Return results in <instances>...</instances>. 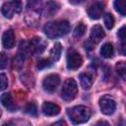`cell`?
Segmentation results:
<instances>
[{
    "instance_id": "cell-27",
    "label": "cell",
    "mask_w": 126,
    "mask_h": 126,
    "mask_svg": "<svg viewBox=\"0 0 126 126\" xmlns=\"http://www.w3.org/2000/svg\"><path fill=\"white\" fill-rule=\"evenodd\" d=\"M58 124H62V125H66V123L64 121H59V122H56L54 123V125H58Z\"/></svg>"
},
{
    "instance_id": "cell-11",
    "label": "cell",
    "mask_w": 126,
    "mask_h": 126,
    "mask_svg": "<svg viewBox=\"0 0 126 126\" xmlns=\"http://www.w3.org/2000/svg\"><path fill=\"white\" fill-rule=\"evenodd\" d=\"M2 44L5 48L11 49L15 45V35L12 30L6 31L2 35Z\"/></svg>"
},
{
    "instance_id": "cell-7",
    "label": "cell",
    "mask_w": 126,
    "mask_h": 126,
    "mask_svg": "<svg viewBox=\"0 0 126 126\" xmlns=\"http://www.w3.org/2000/svg\"><path fill=\"white\" fill-rule=\"evenodd\" d=\"M20 11V4L18 2H6L3 4L2 8H1V12L3 14V16L7 19H11L13 18V16L15 15L16 12Z\"/></svg>"
},
{
    "instance_id": "cell-10",
    "label": "cell",
    "mask_w": 126,
    "mask_h": 126,
    "mask_svg": "<svg viewBox=\"0 0 126 126\" xmlns=\"http://www.w3.org/2000/svg\"><path fill=\"white\" fill-rule=\"evenodd\" d=\"M103 12V4L100 2H96L94 4H93L89 10H88V15L90 16L91 19L93 20H97L100 18V16L102 15Z\"/></svg>"
},
{
    "instance_id": "cell-6",
    "label": "cell",
    "mask_w": 126,
    "mask_h": 126,
    "mask_svg": "<svg viewBox=\"0 0 126 126\" xmlns=\"http://www.w3.org/2000/svg\"><path fill=\"white\" fill-rule=\"evenodd\" d=\"M59 83H60L59 76L57 74H50V75L46 76L45 79L43 80L42 87H43L44 91H46L48 93H52L56 90Z\"/></svg>"
},
{
    "instance_id": "cell-20",
    "label": "cell",
    "mask_w": 126,
    "mask_h": 126,
    "mask_svg": "<svg viewBox=\"0 0 126 126\" xmlns=\"http://www.w3.org/2000/svg\"><path fill=\"white\" fill-rule=\"evenodd\" d=\"M25 111H26L28 114H30V115L35 116V115L37 114V107H36L35 103H33V102H30V103H28V104L26 105V107H25Z\"/></svg>"
},
{
    "instance_id": "cell-16",
    "label": "cell",
    "mask_w": 126,
    "mask_h": 126,
    "mask_svg": "<svg viewBox=\"0 0 126 126\" xmlns=\"http://www.w3.org/2000/svg\"><path fill=\"white\" fill-rule=\"evenodd\" d=\"M61 51H62V47H61V44L59 42H56L51 51H50V57L53 61H57L59 58H60V55H61Z\"/></svg>"
},
{
    "instance_id": "cell-15",
    "label": "cell",
    "mask_w": 126,
    "mask_h": 126,
    "mask_svg": "<svg viewBox=\"0 0 126 126\" xmlns=\"http://www.w3.org/2000/svg\"><path fill=\"white\" fill-rule=\"evenodd\" d=\"M113 53H114V49H113V46L111 43L107 42V43H104L101 48H100V54L102 57L104 58H111L113 56Z\"/></svg>"
},
{
    "instance_id": "cell-23",
    "label": "cell",
    "mask_w": 126,
    "mask_h": 126,
    "mask_svg": "<svg viewBox=\"0 0 126 126\" xmlns=\"http://www.w3.org/2000/svg\"><path fill=\"white\" fill-rule=\"evenodd\" d=\"M8 64V57L4 52H0V69H4Z\"/></svg>"
},
{
    "instance_id": "cell-13",
    "label": "cell",
    "mask_w": 126,
    "mask_h": 126,
    "mask_svg": "<svg viewBox=\"0 0 126 126\" xmlns=\"http://www.w3.org/2000/svg\"><path fill=\"white\" fill-rule=\"evenodd\" d=\"M58 10H59V5L56 2L49 1L45 5V8L43 10V15L45 17H52L54 14L57 13Z\"/></svg>"
},
{
    "instance_id": "cell-2",
    "label": "cell",
    "mask_w": 126,
    "mask_h": 126,
    "mask_svg": "<svg viewBox=\"0 0 126 126\" xmlns=\"http://www.w3.org/2000/svg\"><path fill=\"white\" fill-rule=\"evenodd\" d=\"M67 114L74 124H82L87 122L91 117V110L87 106L77 105L67 109Z\"/></svg>"
},
{
    "instance_id": "cell-3",
    "label": "cell",
    "mask_w": 126,
    "mask_h": 126,
    "mask_svg": "<svg viewBox=\"0 0 126 126\" xmlns=\"http://www.w3.org/2000/svg\"><path fill=\"white\" fill-rule=\"evenodd\" d=\"M78 94V86L74 79H67L61 90V96L64 100H73Z\"/></svg>"
},
{
    "instance_id": "cell-24",
    "label": "cell",
    "mask_w": 126,
    "mask_h": 126,
    "mask_svg": "<svg viewBox=\"0 0 126 126\" xmlns=\"http://www.w3.org/2000/svg\"><path fill=\"white\" fill-rule=\"evenodd\" d=\"M51 61L49 59H41L38 61V64H37V68L38 69H43V68H46V67H49L51 66Z\"/></svg>"
},
{
    "instance_id": "cell-5",
    "label": "cell",
    "mask_w": 126,
    "mask_h": 126,
    "mask_svg": "<svg viewBox=\"0 0 126 126\" xmlns=\"http://www.w3.org/2000/svg\"><path fill=\"white\" fill-rule=\"evenodd\" d=\"M83 64V58L79 52L69 50L67 53V68L69 70H77Z\"/></svg>"
},
{
    "instance_id": "cell-8",
    "label": "cell",
    "mask_w": 126,
    "mask_h": 126,
    "mask_svg": "<svg viewBox=\"0 0 126 126\" xmlns=\"http://www.w3.org/2000/svg\"><path fill=\"white\" fill-rule=\"evenodd\" d=\"M94 81V74L92 72H84L80 74V85L84 90H89Z\"/></svg>"
},
{
    "instance_id": "cell-22",
    "label": "cell",
    "mask_w": 126,
    "mask_h": 126,
    "mask_svg": "<svg viewBox=\"0 0 126 126\" xmlns=\"http://www.w3.org/2000/svg\"><path fill=\"white\" fill-rule=\"evenodd\" d=\"M8 87V79L5 74H0V91L6 90Z\"/></svg>"
},
{
    "instance_id": "cell-21",
    "label": "cell",
    "mask_w": 126,
    "mask_h": 126,
    "mask_svg": "<svg viewBox=\"0 0 126 126\" xmlns=\"http://www.w3.org/2000/svg\"><path fill=\"white\" fill-rule=\"evenodd\" d=\"M116 71L118 73V75H120L123 79L125 78V73H126V66H125V62L121 61L118 62L116 64Z\"/></svg>"
},
{
    "instance_id": "cell-4",
    "label": "cell",
    "mask_w": 126,
    "mask_h": 126,
    "mask_svg": "<svg viewBox=\"0 0 126 126\" xmlns=\"http://www.w3.org/2000/svg\"><path fill=\"white\" fill-rule=\"evenodd\" d=\"M99 107H100V111L105 114V115H110L115 111L116 108V102L115 100L108 96V95H103L99 98Z\"/></svg>"
},
{
    "instance_id": "cell-26",
    "label": "cell",
    "mask_w": 126,
    "mask_h": 126,
    "mask_svg": "<svg viewBox=\"0 0 126 126\" xmlns=\"http://www.w3.org/2000/svg\"><path fill=\"white\" fill-rule=\"evenodd\" d=\"M82 2H84V0H70V3L72 4H81Z\"/></svg>"
},
{
    "instance_id": "cell-12",
    "label": "cell",
    "mask_w": 126,
    "mask_h": 126,
    "mask_svg": "<svg viewBox=\"0 0 126 126\" xmlns=\"http://www.w3.org/2000/svg\"><path fill=\"white\" fill-rule=\"evenodd\" d=\"M104 32L102 30V28L98 25H95L92 28L91 30V34H90V38L93 42L94 43H97L99 42L103 37H104Z\"/></svg>"
},
{
    "instance_id": "cell-28",
    "label": "cell",
    "mask_w": 126,
    "mask_h": 126,
    "mask_svg": "<svg viewBox=\"0 0 126 126\" xmlns=\"http://www.w3.org/2000/svg\"><path fill=\"white\" fill-rule=\"evenodd\" d=\"M97 124H106V125H108V123H106V122H97Z\"/></svg>"
},
{
    "instance_id": "cell-14",
    "label": "cell",
    "mask_w": 126,
    "mask_h": 126,
    "mask_svg": "<svg viewBox=\"0 0 126 126\" xmlns=\"http://www.w3.org/2000/svg\"><path fill=\"white\" fill-rule=\"evenodd\" d=\"M0 100H1L2 104L5 107L9 108L11 111H14V109L17 108L15 106L14 102H13V98H12V95L10 94H2L1 97H0Z\"/></svg>"
},
{
    "instance_id": "cell-17",
    "label": "cell",
    "mask_w": 126,
    "mask_h": 126,
    "mask_svg": "<svg viewBox=\"0 0 126 126\" xmlns=\"http://www.w3.org/2000/svg\"><path fill=\"white\" fill-rule=\"evenodd\" d=\"M114 8H115V10L121 16L124 17L126 15V4H125V0H114Z\"/></svg>"
},
{
    "instance_id": "cell-29",
    "label": "cell",
    "mask_w": 126,
    "mask_h": 126,
    "mask_svg": "<svg viewBox=\"0 0 126 126\" xmlns=\"http://www.w3.org/2000/svg\"><path fill=\"white\" fill-rule=\"evenodd\" d=\"M0 117H1V109H0Z\"/></svg>"
},
{
    "instance_id": "cell-1",
    "label": "cell",
    "mask_w": 126,
    "mask_h": 126,
    "mask_svg": "<svg viewBox=\"0 0 126 126\" xmlns=\"http://www.w3.org/2000/svg\"><path fill=\"white\" fill-rule=\"evenodd\" d=\"M69 31H70V25L67 21H64V20L49 22L43 28L44 33L49 38L63 36V35L67 34L69 32Z\"/></svg>"
},
{
    "instance_id": "cell-25",
    "label": "cell",
    "mask_w": 126,
    "mask_h": 126,
    "mask_svg": "<svg viewBox=\"0 0 126 126\" xmlns=\"http://www.w3.org/2000/svg\"><path fill=\"white\" fill-rule=\"evenodd\" d=\"M30 6L34 10V11H38L39 8L41 7V0H29Z\"/></svg>"
},
{
    "instance_id": "cell-19",
    "label": "cell",
    "mask_w": 126,
    "mask_h": 126,
    "mask_svg": "<svg viewBox=\"0 0 126 126\" xmlns=\"http://www.w3.org/2000/svg\"><path fill=\"white\" fill-rule=\"evenodd\" d=\"M85 32H86V26H85V24L79 23L77 25V27L75 28V30H74V36L75 37H81L82 35H84Z\"/></svg>"
},
{
    "instance_id": "cell-18",
    "label": "cell",
    "mask_w": 126,
    "mask_h": 126,
    "mask_svg": "<svg viewBox=\"0 0 126 126\" xmlns=\"http://www.w3.org/2000/svg\"><path fill=\"white\" fill-rule=\"evenodd\" d=\"M103 20H104V25L108 30L113 28V26H114V18H113V16L111 14L106 13L103 16Z\"/></svg>"
},
{
    "instance_id": "cell-9",
    "label": "cell",
    "mask_w": 126,
    "mask_h": 126,
    "mask_svg": "<svg viewBox=\"0 0 126 126\" xmlns=\"http://www.w3.org/2000/svg\"><path fill=\"white\" fill-rule=\"evenodd\" d=\"M41 110H42L43 114L46 116H55L60 112V107L53 102L45 101L42 104Z\"/></svg>"
}]
</instances>
